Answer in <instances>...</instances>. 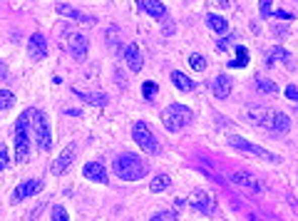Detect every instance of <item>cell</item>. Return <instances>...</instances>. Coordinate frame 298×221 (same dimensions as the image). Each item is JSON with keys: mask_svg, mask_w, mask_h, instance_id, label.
<instances>
[{"mask_svg": "<svg viewBox=\"0 0 298 221\" xmlns=\"http://www.w3.org/2000/svg\"><path fill=\"white\" fill-rule=\"evenodd\" d=\"M53 219L55 221H67L70 216H67V211H65L62 206H53Z\"/></svg>", "mask_w": 298, "mask_h": 221, "instance_id": "cell-32", "label": "cell"}, {"mask_svg": "<svg viewBox=\"0 0 298 221\" xmlns=\"http://www.w3.org/2000/svg\"><path fill=\"white\" fill-rule=\"evenodd\" d=\"M229 144H231L234 149H238V152H243V154H254V157L266 159V161H281L278 154L268 152V149L259 147V144H254V142H249V139H243V137H238V134H231V137H229Z\"/></svg>", "mask_w": 298, "mask_h": 221, "instance_id": "cell-7", "label": "cell"}, {"mask_svg": "<svg viewBox=\"0 0 298 221\" xmlns=\"http://www.w3.org/2000/svg\"><path fill=\"white\" fill-rule=\"evenodd\" d=\"M283 95H286V99H293V102H298V87H296V85H288V87L283 90Z\"/></svg>", "mask_w": 298, "mask_h": 221, "instance_id": "cell-33", "label": "cell"}, {"mask_svg": "<svg viewBox=\"0 0 298 221\" xmlns=\"http://www.w3.org/2000/svg\"><path fill=\"white\" fill-rule=\"evenodd\" d=\"M58 13L62 18H70V20H77V23H87V25H94L97 23V18L94 15H89V13H82V10H77V8H72V5H58Z\"/></svg>", "mask_w": 298, "mask_h": 221, "instance_id": "cell-13", "label": "cell"}, {"mask_svg": "<svg viewBox=\"0 0 298 221\" xmlns=\"http://www.w3.org/2000/svg\"><path fill=\"white\" fill-rule=\"evenodd\" d=\"M266 127L271 132H276V134H286L291 129V117L283 115V112H268Z\"/></svg>", "mask_w": 298, "mask_h": 221, "instance_id": "cell-11", "label": "cell"}, {"mask_svg": "<svg viewBox=\"0 0 298 221\" xmlns=\"http://www.w3.org/2000/svg\"><path fill=\"white\" fill-rule=\"evenodd\" d=\"M191 120V109L186 107V104H169L164 112H162V122L167 127V132H181V127L186 125Z\"/></svg>", "mask_w": 298, "mask_h": 221, "instance_id": "cell-4", "label": "cell"}, {"mask_svg": "<svg viewBox=\"0 0 298 221\" xmlns=\"http://www.w3.org/2000/svg\"><path fill=\"white\" fill-rule=\"evenodd\" d=\"M32 120V109L23 112L15 122V161H25L30 154V134H28V122Z\"/></svg>", "mask_w": 298, "mask_h": 221, "instance_id": "cell-3", "label": "cell"}, {"mask_svg": "<svg viewBox=\"0 0 298 221\" xmlns=\"http://www.w3.org/2000/svg\"><path fill=\"white\" fill-rule=\"evenodd\" d=\"M189 204L199 211V214H214V196L209 194L207 189H196V191H191V196H189Z\"/></svg>", "mask_w": 298, "mask_h": 221, "instance_id": "cell-8", "label": "cell"}, {"mask_svg": "<svg viewBox=\"0 0 298 221\" xmlns=\"http://www.w3.org/2000/svg\"><path fill=\"white\" fill-rule=\"evenodd\" d=\"M276 15H278V18H283V20H293V15H291L288 10H276Z\"/></svg>", "mask_w": 298, "mask_h": 221, "instance_id": "cell-34", "label": "cell"}, {"mask_svg": "<svg viewBox=\"0 0 298 221\" xmlns=\"http://www.w3.org/2000/svg\"><path fill=\"white\" fill-rule=\"evenodd\" d=\"M40 189H42V182H40V179H28V182H23V184L15 187L13 201H25V199H30L32 194H37Z\"/></svg>", "mask_w": 298, "mask_h": 221, "instance_id": "cell-12", "label": "cell"}, {"mask_svg": "<svg viewBox=\"0 0 298 221\" xmlns=\"http://www.w3.org/2000/svg\"><path fill=\"white\" fill-rule=\"evenodd\" d=\"M264 63H266V67H273L276 63H283L288 70H296V67H293V58H291L283 47H271V52H266Z\"/></svg>", "mask_w": 298, "mask_h": 221, "instance_id": "cell-16", "label": "cell"}, {"mask_svg": "<svg viewBox=\"0 0 298 221\" xmlns=\"http://www.w3.org/2000/svg\"><path fill=\"white\" fill-rule=\"evenodd\" d=\"M172 82H174V87L177 90H181V92H191L196 85H194V80L191 77H186L184 72H179V70H174L172 72Z\"/></svg>", "mask_w": 298, "mask_h": 221, "instance_id": "cell-21", "label": "cell"}, {"mask_svg": "<svg viewBox=\"0 0 298 221\" xmlns=\"http://www.w3.org/2000/svg\"><path fill=\"white\" fill-rule=\"evenodd\" d=\"M214 95L219 97V99H226V97L231 95V87H234V82H231V77L229 75H219L216 80H214Z\"/></svg>", "mask_w": 298, "mask_h": 221, "instance_id": "cell-19", "label": "cell"}, {"mask_svg": "<svg viewBox=\"0 0 298 221\" xmlns=\"http://www.w3.org/2000/svg\"><path fill=\"white\" fill-rule=\"evenodd\" d=\"M15 104V95L10 90H0V109H8Z\"/></svg>", "mask_w": 298, "mask_h": 221, "instance_id": "cell-28", "label": "cell"}, {"mask_svg": "<svg viewBox=\"0 0 298 221\" xmlns=\"http://www.w3.org/2000/svg\"><path fill=\"white\" fill-rule=\"evenodd\" d=\"M177 216H179L177 211H174V209H169V211H157L152 219H154V221H172V219H177Z\"/></svg>", "mask_w": 298, "mask_h": 221, "instance_id": "cell-31", "label": "cell"}, {"mask_svg": "<svg viewBox=\"0 0 298 221\" xmlns=\"http://www.w3.org/2000/svg\"><path fill=\"white\" fill-rule=\"evenodd\" d=\"M75 157H77V147L75 144H70V147H65V152L60 154L58 159H55V164H53V174H65L67 169H70V164L75 161Z\"/></svg>", "mask_w": 298, "mask_h": 221, "instance_id": "cell-15", "label": "cell"}, {"mask_svg": "<svg viewBox=\"0 0 298 221\" xmlns=\"http://www.w3.org/2000/svg\"><path fill=\"white\" fill-rule=\"evenodd\" d=\"M207 25L211 28L214 32H219V35H224V32H229V23L221 18V15H216V13H209L207 15Z\"/></svg>", "mask_w": 298, "mask_h": 221, "instance_id": "cell-22", "label": "cell"}, {"mask_svg": "<svg viewBox=\"0 0 298 221\" xmlns=\"http://www.w3.org/2000/svg\"><path fill=\"white\" fill-rule=\"evenodd\" d=\"M259 15L261 18H271L273 15V0H259Z\"/></svg>", "mask_w": 298, "mask_h": 221, "instance_id": "cell-29", "label": "cell"}, {"mask_svg": "<svg viewBox=\"0 0 298 221\" xmlns=\"http://www.w3.org/2000/svg\"><path fill=\"white\" fill-rule=\"evenodd\" d=\"M0 159L8 164V149H5V144H3V142H0Z\"/></svg>", "mask_w": 298, "mask_h": 221, "instance_id": "cell-36", "label": "cell"}, {"mask_svg": "<svg viewBox=\"0 0 298 221\" xmlns=\"http://www.w3.org/2000/svg\"><path fill=\"white\" fill-rule=\"evenodd\" d=\"M132 139L137 142V147L147 154H159V142L154 137V132L149 129L147 122H134L132 125Z\"/></svg>", "mask_w": 298, "mask_h": 221, "instance_id": "cell-5", "label": "cell"}, {"mask_svg": "<svg viewBox=\"0 0 298 221\" xmlns=\"http://www.w3.org/2000/svg\"><path fill=\"white\" fill-rule=\"evenodd\" d=\"M256 85H259V90H261L264 95H276V92H278V87H276V85H273L271 80H266V77H261V75L256 77Z\"/></svg>", "mask_w": 298, "mask_h": 221, "instance_id": "cell-25", "label": "cell"}, {"mask_svg": "<svg viewBox=\"0 0 298 221\" xmlns=\"http://www.w3.org/2000/svg\"><path fill=\"white\" fill-rule=\"evenodd\" d=\"M229 67H236V70L249 67V52H246V47H236V60L229 63Z\"/></svg>", "mask_w": 298, "mask_h": 221, "instance_id": "cell-26", "label": "cell"}, {"mask_svg": "<svg viewBox=\"0 0 298 221\" xmlns=\"http://www.w3.org/2000/svg\"><path fill=\"white\" fill-rule=\"evenodd\" d=\"M142 95H144V99H154L157 97V82H144L142 85Z\"/></svg>", "mask_w": 298, "mask_h": 221, "instance_id": "cell-30", "label": "cell"}, {"mask_svg": "<svg viewBox=\"0 0 298 221\" xmlns=\"http://www.w3.org/2000/svg\"><path fill=\"white\" fill-rule=\"evenodd\" d=\"M85 179L89 182H97V184H107V169L100 164V161H87L85 169H82Z\"/></svg>", "mask_w": 298, "mask_h": 221, "instance_id": "cell-17", "label": "cell"}, {"mask_svg": "<svg viewBox=\"0 0 298 221\" xmlns=\"http://www.w3.org/2000/svg\"><path fill=\"white\" fill-rule=\"evenodd\" d=\"M229 45H231V37H229V40H219V42H216V47H219V50H229Z\"/></svg>", "mask_w": 298, "mask_h": 221, "instance_id": "cell-35", "label": "cell"}, {"mask_svg": "<svg viewBox=\"0 0 298 221\" xmlns=\"http://www.w3.org/2000/svg\"><path fill=\"white\" fill-rule=\"evenodd\" d=\"M32 134H35V142L40 149H50L53 147V134H50V122L45 117V112L40 109H32Z\"/></svg>", "mask_w": 298, "mask_h": 221, "instance_id": "cell-6", "label": "cell"}, {"mask_svg": "<svg viewBox=\"0 0 298 221\" xmlns=\"http://www.w3.org/2000/svg\"><path fill=\"white\" fill-rule=\"evenodd\" d=\"M189 67L196 70V72H204V70H207V60H204L199 52H191V55H189Z\"/></svg>", "mask_w": 298, "mask_h": 221, "instance_id": "cell-27", "label": "cell"}, {"mask_svg": "<svg viewBox=\"0 0 298 221\" xmlns=\"http://www.w3.org/2000/svg\"><path fill=\"white\" fill-rule=\"evenodd\" d=\"M249 120H251V122H254L256 127H266L268 109H266V107H259V104H254V107L249 109Z\"/></svg>", "mask_w": 298, "mask_h": 221, "instance_id": "cell-23", "label": "cell"}, {"mask_svg": "<svg viewBox=\"0 0 298 221\" xmlns=\"http://www.w3.org/2000/svg\"><path fill=\"white\" fill-rule=\"evenodd\" d=\"M67 50H70V55H72L75 60H85V58H87V50H89L87 37H85L82 32H70V37H67Z\"/></svg>", "mask_w": 298, "mask_h": 221, "instance_id": "cell-9", "label": "cell"}, {"mask_svg": "<svg viewBox=\"0 0 298 221\" xmlns=\"http://www.w3.org/2000/svg\"><path fill=\"white\" fill-rule=\"evenodd\" d=\"M28 52L32 60H42L47 55V42H45V35L42 32H32L28 42Z\"/></svg>", "mask_w": 298, "mask_h": 221, "instance_id": "cell-14", "label": "cell"}, {"mask_svg": "<svg viewBox=\"0 0 298 221\" xmlns=\"http://www.w3.org/2000/svg\"><path fill=\"white\" fill-rule=\"evenodd\" d=\"M3 167H5V161H3V159H0V172H3Z\"/></svg>", "mask_w": 298, "mask_h": 221, "instance_id": "cell-37", "label": "cell"}, {"mask_svg": "<svg viewBox=\"0 0 298 221\" xmlns=\"http://www.w3.org/2000/svg\"><path fill=\"white\" fill-rule=\"evenodd\" d=\"M72 92L80 97L82 102L94 104V107H105V104H107V95H105V92H82V90H72Z\"/></svg>", "mask_w": 298, "mask_h": 221, "instance_id": "cell-20", "label": "cell"}, {"mask_svg": "<svg viewBox=\"0 0 298 221\" xmlns=\"http://www.w3.org/2000/svg\"><path fill=\"white\" fill-rule=\"evenodd\" d=\"M137 5L142 8V13H147L149 18H157V20H162V18L167 15V8H164L159 0H137Z\"/></svg>", "mask_w": 298, "mask_h": 221, "instance_id": "cell-18", "label": "cell"}, {"mask_svg": "<svg viewBox=\"0 0 298 221\" xmlns=\"http://www.w3.org/2000/svg\"><path fill=\"white\" fill-rule=\"evenodd\" d=\"M229 182L238 187L241 191H246L249 196H259V194H264L266 191V184L254 174V172H249V169H236V172H231L229 174Z\"/></svg>", "mask_w": 298, "mask_h": 221, "instance_id": "cell-2", "label": "cell"}, {"mask_svg": "<svg viewBox=\"0 0 298 221\" xmlns=\"http://www.w3.org/2000/svg\"><path fill=\"white\" fill-rule=\"evenodd\" d=\"M112 169H115V174H117L122 182H137V179H142V177H147V164H144V159H139L137 154H119L115 159V164H112Z\"/></svg>", "mask_w": 298, "mask_h": 221, "instance_id": "cell-1", "label": "cell"}, {"mask_svg": "<svg viewBox=\"0 0 298 221\" xmlns=\"http://www.w3.org/2000/svg\"><path fill=\"white\" fill-rule=\"evenodd\" d=\"M167 187H172V179H169L167 174H159V177H154V179H152V184H149V189L154 191V194L164 191Z\"/></svg>", "mask_w": 298, "mask_h": 221, "instance_id": "cell-24", "label": "cell"}, {"mask_svg": "<svg viewBox=\"0 0 298 221\" xmlns=\"http://www.w3.org/2000/svg\"><path fill=\"white\" fill-rule=\"evenodd\" d=\"M124 63L127 67L132 70V72H139L142 67H144V58H142V52H139V45L137 42H129V45H124Z\"/></svg>", "mask_w": 298, "mask_h": 221, "instance_id": "cell-10", "label": "cell"}]
</instances>
